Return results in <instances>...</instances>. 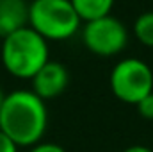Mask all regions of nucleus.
<instances>
[{"mask_svg":"<svg viewBox=\"0 0 153 152\" xmlns=\"http://www.w3.org/2000/svg\"><path fill=\"white\" fill-rule=\"evenodd\" d=\"M0 152H18V145L0 131Z\"/></svg>","mask_w":153,"mask_h":152,"instance_id":"obj_12","label":"nucleus"},{"mask_svg":"<svg viewBox=\"0 0 153 152\" xmlns=\"http://www.w3.org/2000/svg\"><path fill=\"white\" fill-rule=\"evenodd\" d=\"M48 125L45 100L32 90H14L5 95L0 108V131L18 147H34Z\"/></svg>","mask_w":153,"mask_h":152,"instance_id":"obj_1","label":"nucleus"},{"mask_svg":"<svg viewBox=\"0 0 153 152\" xmlns=\"http://www.w3.org/2000/svg\"><path fill=\"white\" fill-rule=\"evenodd\" d=\"M0 43H2V38H0Z\"/></svg>","mask_w":153,"mask_h":152,"instance_id":"obj_16","label":"nucleus"},{"mask_svg":"<svg viewBox=\"0 0 153 152\" xmlns=\"http://www.w3.org/2000/svg\"><path fill=\"white\" fill-rule=\"evenodd\" d=\"M29 152H66V150L57 143H36L34 147H30Z\"/></svg>","mask_w":153,"mask_h":152,"instance_id":"obj_11","label":"nucleus"},{"mask_svg":"<svg viewBox=\"0 0 153 152\" xmlns=\"http://www.w3.org/2000/svg\"><path fill=\"white\" fill-rule=\"evenodd\" d=\"M82 20L70 0H34L29 7V27L46 41H64L75 36Z\"/></svg>","mask_w":153,"mask_h":152,"instance_id":"obj_3","label":"nucleus"},{"mask_svg":"<svg viewBox=\"0 0 153 152\" xmlns=\"http://www.w3.org/2000/svg\"><path fill=\"white\" fill-rule=\"evenodd\" d=\"M111 90L119 100L137 106L153 93V70L143 59L126 57L111 72Z\"/></svg>","mask_w":153,"mask_h":152,"instance_id":"obj_4","label":"nucleus"},{"mask_svg":"<svg viewBox=\"0 0 153 152\" xmlns=\"http://www.w3.org/2000/svg\"><path fill=\"white\" fill-rule=\"evenodd\" d=\"M82 22H91L111 14L114 0H70Z\"/></svg>","mask_w":153,"mask_h":152,"instance_id":"obj_8","label":"nucleus"},{"mask_svg":"<svg viewBox=\"0 0 153 152\" xmlns=\"http://www.w3.org/2000/svg\"><path fill=\"white\" fill-rule=\"evenodd\" d=\"M32 81V91L43 100L55 99L62 95L70 84V72L59 61H48Z\"/></svg>","mask_w":153,"mask_h":152,"instance_id":"obj_6","label":"nucleus"},{"mask_svg":"<svg viewBox=\"0 0 153 152\" xmlns=\"http://www.w3.org/2000/svg\"><path fill=\"white\" fill-rule=\"evenodd\" d=\"M29 2H34V0H29Z\"/></svg>","mask_w":153,"mask_h":152,"instance_id":"obj_15","label":"nucleus"},{"mask_svg":"<svg viewBox=\"0 0 153 152\" xmlns=\"http://www.w3.org/2000/svg\"><path fill=\"white\" fill-rule=\"evenodd\" d=\"M137 111L143 118L146 120H153V93L146 95L139 104H137Z\"/></svg>","mask_w":153,"mask_h":152,"instance_id":"obj_10","label":"nucleus"},{"mask_svg":"<svg viewBox=\"0 0 153 152\" xmlns=\"http://www.w3.org/2000/svg\"><path fill=\"white\" fill-rule=\"evenodd\" d=\"M134 36L144 47L153 48V11L143 13L134 22Z\"/></svg>","mask_w":153,"mask_h":152,"instance_id":"obj_9","label":"nucleus"},{"mask_svg":"<svg viewBox=\"0 0 153 152\" xmlns=\"http://www.w3.org/2000/svg\"><path fill=\"white\" fill-rule=\"evenodd\" d=\"M29 0H0V38L29 27Z\"/></svg>","mask_w":153,"mask_h":152,"instance_id":"obj_7","label":"nucleus"},{"mask_svg":"<svg viewBox=\"0 0 153 152\" xmlns=\"http://www.w3.org/2000/svg\"><path fill=\"white\" fill-rule=\"evenodd\" d=\"M0 59L13 77L32 79L50 61L48 41L30 27H23L0 43Z\"/></svg>","mask_w":153,"mask_h":152,"instance_id":"obj_2","label":"nucleus"},{"mask_svg":"<svg viewBox=\"0 0 153 152\" xmlns=\"http://www.w3.org/2000/svg\"><path fill=\"white\" fill-rule=\"evenodd\" d=\"M123 152H153L150 147H144V145H132L128 149H125Z\"/></svg>","mask_w":153,"mask_h":152,"instance_id":"obj_13","label":"nucleus"},{"mask_svg":"<svg viewBox=\"0 0 153 152\" xmlns=\"http://www.w3.org/2000/svg\"><path fill=\"white\" fill-rule=\"evenodd\" d=\"M4 99H5V95H4V91H2V88H0V108H2V104H4Z\"/></svg>","mask_w":153,"mask_h":152,"instance_id":"obj_14","label":"nucleus"},{"mask_svg":"<svg viewBox=\"0 0 153 152\" xmlns=\"http://www.w3.org/2000/svg\"><path fill=\"white\" fill-rule=\"evenodd\" d=\"M82 41L91 54L111 57L125 50V47L128 45V31L121 20L107 14L85 22L82 31Z\"/></svg>","mask_w":153,"mask_h":152,"instance_id":"obj_5","label":"nucleus"}]
</instances>
